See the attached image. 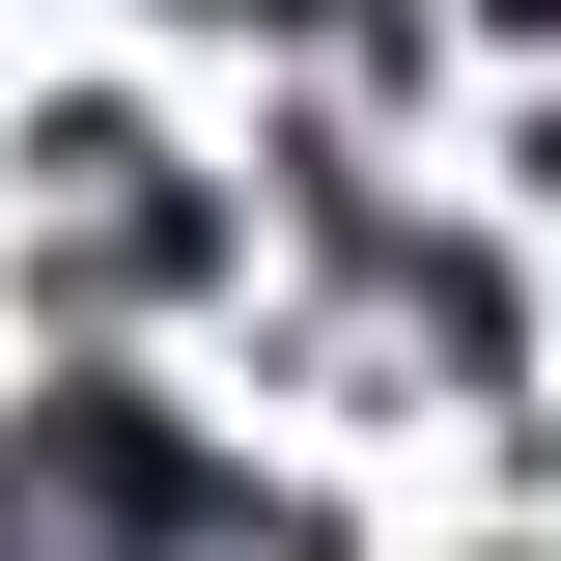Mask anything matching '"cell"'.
Here are the masks:
<instances>
[{"mask_svg":"<svg viewBox=\"0 0 561 561\" xmlns=\"http://www.w3.org/2000/svg\"><path fill=\"white\" fill-rule=\"evenodd\" d=\"M169 534H197V449L140 393H28L0 421V561H169Z\"/></svg>","mask_w":561,"mask_h":561,"instance_id":"obj_1","label":"cell"}]
</instances>
